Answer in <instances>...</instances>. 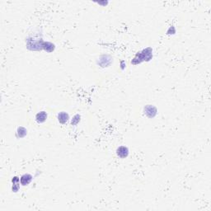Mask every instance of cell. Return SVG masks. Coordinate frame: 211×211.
<instances>
[{
    "mask_svg": "<svg viewBox=\"0 0 211 211\" xmlns=\"http://www.w3.org/2000/svg\"><path fill=\"white\" fill-rule=\"evenodd\" d=\"M47 117L48 115L45 111H40V112H38V113L35 115V121H36V122L39 124L44 123V122L47 120Z\"/></svg>",
    "mask_w": 211,
    "mask_h": 211,
    "instance_id": "cell-8",
    "label": "cell"
},
{
    "mask_svg": "<svg viewBox=\"0 0 211 211\" xmlns=\"http://www.w3.org/2000/svg\"><path fill=\"white\" fill-rule=\"evenodd\" d=\"M12 182L13 184H17V183H20V178L18 176H14L12 179Z\"/></svg>",
    "mask_w": 211,
    "mask_h": 211,
    "instance_id": "cell-14",
    "label": "cell"
},
{
    "mask_svg": "<svg viewBox=\"0 0 211 211\" xmlns=\"http://www.w3.org/2000/svg\"><path fill=\"white\" fill-rule=\"evenodd\" d=\"M152 58H153V50H152V48L148 47L137 53L134 58L131 61V63L136 65V64H141L143 61H149L152 60Z\"/></svg>",
    "mask_w": 211,
    "mask_h": 211,
    "instance_id": "cell-1",
    "label": "cell"
},
{
    "mask_svg": "<svg viewBox=\"0 0 211 211\" xmlns=\"http://www.w3.org/2000/svg\"><path fill=\"white\" fill-rule=\"evenodd\" d=\"M129 148L126 146H120L117 149H116V154L119 158H126L129 155Z\"/></svg>",
    "mask_w": 211,
    "mask_h": 211,
    "instance_id": "cell-5",
    "label": "cell"
},
{
    "mask_svg": "<svg viewBox=\"0 0 211 211\" xmlns=\"http://www.w3.org/2000/svg\"><path fill=\"white\" fill-rule=\"evenodd\" d=\"M32 176L31 174H23V176L20 177V183L22 186H27L28 184L31 183L32 181Z\"/></svg>",
    "mask_w": 211,
    "mask_h": 211,
    "instance_id": "cell-7",
    "label": "cell"
},
{
    "mask_svg": "<svg viewBox=\"0 0 211 211\" xmlns=\"http://www.w3.org/2000/svg\"><path fill=\"white\" fill-rule=\"evenodd\" d=\"M124 63H125V61H124V60H122L121 62V69H124V68H125V66H126V64H124Z\"/></svg>",
    "mask_w": 211,
    "mask_h": 211,
    "instance_id": "cell-15",
    "label": "cell"
},
{
    "mask_svg": "<svg viewBox=\"0 0 211 211\" xmlns=\"http://www.w3.org/2000/svg\"><path fill=\"white\" fill-rule=\"evenodd\" d=\"M57 119H58L60 123L62 124V125H65L69 121V116H68V114L67 112H65V111H61V112H60L58 114Z\"/></svg>",
    "mask_w": 211,
    "mask_h": 211,
    "instance_id": "cell-6",
    "label": "cell"
},
{
    "mask_svg": "<svg viewBox=\"0 0 211 211\" xmlns=\"http://www.w3.org/2000/svg\"><path fill=\"white\" fill-rule=\"evenodd\" d=\"M80 119L81 116H79V115H75V116H73V118L72 119V121H71V125H72V126H76V125H78V124L79 123V121H80Z\"/></svg>",
    "mask_w": 211,
    "mask_h": 211,
    "instance_id": "cell-11",
    "label": "cell"
},
{
    "mask_svg": "<svg viewBox=\"0 0 211 211\" xmlns=\"http://www.w3.org/2000/svg\"><path fill=\"white\" fill-rule=\"evenodd\" d=\"M112 62V58L109 55H102L99 57L97 60V64L101 68L108 67Z\"/></svg>",
    "mask_w": 211,
    "mask_h": 211,
    "instance_id": "cell-3",
    "label": "cell"
},
{
    "mask_svg": "<svg viewBox=\"0 0 211 211\" xmlns=\"http://www.w3.org/2000/svg\"><path fill=\"white\" fill-rule=\"evenodd\" d=\"M143 112L148 118H154L157 113H158V111H157V108L154 106L147 105L145 106V107L143 109Z\"/></svg>",
    "mask_w": 211,
    "mask_h": 211,
    "instance_id": "cell-4",
    "label": "cell"
},
{
    "mask_svg": "<svg viewBox=\"0 0 211 211\" xmlns=\"http://www.w3.org/2000/svg\"><path fill=\"white\" fill-rule=\"evenodd\" d=\"M42 48L43 50H45L46 52H52L56 49V45L52 44L51 42H48V41L45 42L44 41L42 45Z\"/></svg>",
    "mask_w": 211,
    "mask_h": 211,
    "instance_id": "cell-9",
    "label": "cell"
},
{
    "mask_svg": "<svg viewBox=\"0 0 211 211\" xmlns=\"http://www.w3.org/2000/svg\"><path fill=\"white\" fill-rule=\"evenodd\" d=\"M20 183H17V184H13V186H12V190H13V192H18L19 188H20Z\"/></svg>",
    "mask_w": 211,
    "mask_h": 211,
    "instance_id": "cell-12",
    "label": "cell"
},
{
    "mask_svg": "<svg viewBox=\"0 0 211 211\" xmlns=\"http://www.w3.org/2000/svg\"><path fill=\"white\" fill-rule=\"evenodd\" d=\"M171 32H172V34H175V33H176V29H175V27H174L173 26L170 27L168 30V31H167V33L169 34V35H171Z\"/></svg>",
    "mask_w": 211,
    "mask_h": 211,
    "instance_id": "cell-13",
    "label": "cell"
},
{
    "mask_svg": "<svg viewBox=\"0 0 211 211\" xmlns=\"http://www.w3.org/2000/svg\"><path fill=\"white\" fill-rule=\"evenodd\" d=\"M43 43L44 41L41 38L39 39V38L31 36V37H28L27 40V47L31 50H43Z\"/></svg>",
    "mask_w": 211,
    "mask_h": 211,
    "instance_id": "cell-2",
    "label": "cell"
},
{
    "mask_svg": "<svg viewBox=\"0 0 211 211\" xmlns=\"http://www.w3.org/2000/svg\"><path fill=\"white\" fill-rule=\"evenodd\" d=\"M27 134V129L23 127V126L18 127L17 131H16V135L19 139L24 138Z\"/></svg>",
    "mask_w": 211,
    "mask_h": 211,
    "instance_id": "cell-10",
    "label": "cell"
}]
</instances>
